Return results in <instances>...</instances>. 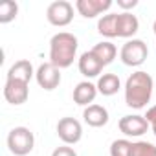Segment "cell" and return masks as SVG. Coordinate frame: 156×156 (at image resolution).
I'll list each match as a JSON object with an SVG mask.
<instances>
[{
    "label": "cell",
    "instance_id": "cell-1",
    "mask_svg": "<svg viewBox=\"0 0 156 156\" xmlns=\"http://www.w3.org/2000/svg\"><path fill=\"white\" fill-rule=\"evenodd\" d=\"M152 88H154V81L151 73L143 70L130 73L129 79L125 81V105L136 110L145 108L147 103H151Z\"/></svg>",
    "mask_w": 156,
    "mask_h": 156
},
{
    "label": "cell",
    "instance_id": "cell-2",
    "mask_svg": "<svg viewBox=\"0 0 156 156\" xmlns=\"http://www.w3.org/2000/svg\"><path fill=\"white\" fill-rule=\"evenodd\" d=\"M77 46H79V41L73 33L68 31L55 33L50 39V62L55 64L59 70L72 66L77 55Z\"/></svg>",
    "mask_w": 156,
    "mask_h": 156
},
{
    "label": "cell",
    "instance_id": "cell-3",
    "mask_svg": "<svg viewBox=\"0 0 156 156\" xmlns=\"http://www.w3.org/2000/svg\"><path fill=\"white\" fill-rule=\"evenodd\" d=\"M35 147V136L28 127H15L8 134V149L15 156H26Z\"/></svg>",
    "mask_w": 156,
    "mask_h": 156
},
{
    "label": "cell",
    "instance_id": "cell-4",
    "mask_svg": "<svg viewBox=\"0 0 156 156\" xmlns=\"http://www.w3.org/2000/svg\"><path fill=\"white\" fill-rule=\"evenodd\" d=\"M147 55H149V48H147V44L141 39H130V41H127L121 46V51H119L121 62L125 66H130V68L141 66L147 61Z\"/></svg>",
    "mask_w": 156,
    "mask_h": 156
},
{
    "label": "cell",
    "instance_id": "cell-5",
    "mask_svg": "<svg viewBox=\"0 0 156 156\" xmlns=\"http://www.w3.org/2000/svg\"><path fill=\"white\" fill-rule=\"evenodd\" d=\"M46 19L55 28H64L73 20V6L66 0H55L46 9Z\"/></svg>",
    "mask_w": 156,
    "mask_h": 156
},
{
    "label": "cell",
    "instance_id": "cell-6",
    "mask_svg": "<svg viewBox=\"0 0 156 156\" xmlns=\"http://www.w3.org/2000/svg\"><path fill=\"white\" fill-rule=\"evenodd\" d=\"M57 136L64 145H75L83 138V125L75 118H61L57 123Z\"/></svg>",
    "mask_w": 156,
    "mask_h": 156
},
{
    "label": "cell",
    "instance_id": "cell-7",
    "mask_svg": "<svg viewBox=\"0 0 156 156\" xmlns=\"http://www.w3.org/2000/svg\"><path fill=\"white\" fill-rule=\"evenodd\" d=\"M35 79H37V85L41 88L51 92V90H55L61 85V70L55 64H51L50 61L42 62L37 68V72H35Z\"/></svg>",
    "mask_w": 156,
    "mask_h": 156
},
{
    "label": "cell",
    "instance_id": "cell-8",
    "mask_svg": "<svg viewBox=\"0 0 156 156\" xmlns=\"http://www.w3.org/2000/svg\"><path fill=\"white\" fill-rule=\"evenodd\" d=\"M119 130L129 136V138H140L143 136L147 130H149V121L145 119V116H140V114H129V116H123L118 123Z\"/></svg>",
    "mask_w": 156,
    "mask_h": 156
},
{
    "label": "cell",
    "instance_id": "cell-9",
    "mask_svg": "<svg viewBox=\"0 0 156 156\" xmlns=\"http://www.w3.org/2000/svg\"><path fill=\"white\" fill-rule=\"evenodd\" d=\"M4 98L8 103L11 105H22L28 101L30 98V85L22 83V81H13V79H6L4 85Z\"/></svg>",
    "mask_w": 156,
    "mask_h": 156
},
{
    "label": "cell",
    "instance_id": "cell-10",
    "mask_svg": "<svg viewBox=\"0 0 156 156\" xmlns=\"http://www.w3.org/2000/svg\"><path fill=\"white\" fill-rule=\"evenodd\" d=\"M112 8V0H77L75 9L85 19H96L98 15L108 11Z\"/></svg>",
    "mask_w": 156,
    "mask_h": 156
},
{
    "label": "cell",
    "instance_id": "cell-11",
    "mask_svg": "<svg viewBox=\"0 0 156 156\" xmlns=\"http://www.w3.org/2000/svg\"><path fill=\"white\" fill-rule=\"evenodd\" d=\"M77 66H79V72L88 77V79H94V77H99V73L103 72L105 64L92 53V51H85L81 53L79 61H77Z\"/></svg>",
    "mask_w": 156,
    "mask_h": 156
},
{
    "label": "cell",
    "instance_id": "cell-12",
    "mask_svg": "<svg viewBox=\"0 0 156 156\" xmlns=\"http://www.w3.org/2000/svg\"><path fill=\"white\" fill-rule=\"evenodd\" d=\"M98 87L90 81H81V83H77V87L73 88V101L77 105H81V107H90L94 105V99L98 96Z\"/></svg>",
    "mask_w": 156,
    "mask_h": 156
},
{
    "label": "cell",
    "instance_id": "cell-13",
    "mask_svg": "<svg viewBox=\"0 0 156 156\" xmlns=\"http://www.w3.org/2000/svg\"><path fill=\"white\" fill-rule=\"evenodd\" d=\"M37 70H33V64L28 61V59H20L17 62L11 64V68L8 70V77L6 79H13V81H22V83H28L31 81V77L35 75Z\"/></svg>",
    "mask_w": 156,
    "mask_h": 156
},
{
    "label": "cell",
    "instance_id": "cell-14",
    "mask_svg": "<svg viewBox=\"0 0 156 156\" xmlns=\"http://www.w3.org/2000/svg\"><path fill=\"white\" fill-rule=\"evenodd\" d=\"M138 30H140V20L136 15H132L129 11L118 13V37L130 39L138 33Z\"/></svg>",
    "mask_w": 156,
    "mask_h": 156
},
{
    "label": "cell",
    "instance_id": "cell-15",
    "mask_svg": "<svg viewBox=\"0 0 156 156\" xmlns=\"http://www.w3.org/2000/svg\"><path fill=\"white\" fill-rule=\"evenodd\" d=\"M83 119L87 125L94 127V129H99V127H105L108 123V110L103 107V105H90L83 110Z\"/></svg>",
    "mask_w": 156,
    "mask_h": 156
},
{
    "label": "cell",
    "instance_id": "cell-16",
    "mask_svg": "<svg viewBox=\"0 0 156 156\" xmlns=\"http://www.w3.org/2000/svg\"><path fill=\"white\" fill-rule=\"evenodd\" d=\"M96 87H98L99 94H103V96H114V94L119 92L121 81H119V77L116 73H103V75H99Z\"/></svg>",
    "mask_w": 156,
    "mask_h": 156
},
{
    "label": "cell",
    "instance_id": "cell-17",
    "mask_svg": "<svg viewBox=\"0 0 156 156\" xmlns=\"http://www.w3.org/2000/svg\"><path fill=\"white\" fill-rule=\"evenodd\" d=\"M98 31H99V35H103L107 39L118 37V13L103 15L98 20Z\"/></svg>",
    "mask_w": 156,
    "mask_h": 156
},
{
    "label": "cell",
    "instance_id": "cell-18",
    "mask_svg": "<svg viewBox=\"0 0 156 156\" xmlns=\"http://www.w3.org/2000/svg\"><path fill=\"white\" fill-rule=\"evenodd\" d=\"M105 66L107 64H110L114 59H116V55H118V48L110 42V41H103V42H98L92 50H90Z\"/></svg>",
    "mask_w": 156,
    "mask_h": 156
},
{
    "label": "cell",
    "instance_id": "cell-19",
    "mask_svg": "<svg viewBox=\"0 0 156 156\" xmlns=\"http://www.w3.org/2000/svg\"><path fill=\"white\" fill-rule=\"evenodd\" d=\"M17 13H19V4L13 2V0H4L0 4V24H8L15 20Z\"/></svg>",
    "mask_w": 156,
    "mask_h": 156
},
{
    "label": "cell",
    "instance_id": "cell-20",
    "mask_svg": "<svg viewBox=\"0 0 156 156\" xmlns=\"http://www.w3.org/2000/svg\"><path fill=\"white\" fill-rule=\"evenodd\" d=\"M130 156H156V145L149 141H132Z\"/></svg>",
    "mask_w": 156,
    "mask_h": 156
},
{
    "label": "cell",
    "instance_id": "cell-21",
    "mask_svg": "<svg viewBox=\"0 0 156 156\" xmlns=\"http://www.w3.org/2000/svg\"><path fill=\"white\" fill-rule=\"evenodd\" d=\"M130 147L132 141L129 140H114L110 145V156H130Z\"/></svg>",
    "mask_w": 156,
    "mask_h": 156
},
{
    "label": "cell",
    "instance_id": "cell-22",
    "mask_svg": "<svg viewBox=\"0 0 156 156\" xmlns=\"http://www.w3.org/2000/svg\"><path fill=\"white\" fill-rule=\"evenodd\" d=\"M51 156H77V152H75L70 145H61V147H57V149L51 152Z\"/></svg>",
    "mask_w": 156,
    "mask_h": 156
},
{
    "label": "cell",
    "instance_id": "cell-23",
    "mask_svg": "<svg viewBox=\"0 0 156 156\" xmlns=\"http://www.w3.org/2000/svg\"><path fill=\"white\" fill-rule=\"evenodd\" d=\"M118 6L121 9H132L138 6V0H118Z\"/></svg>",
    "mask_w": 156,
    "mask_h": 156
},
{
    "label": "cell",
    "instance_id": "cell-24",
    "mask_svg": "<svg viewBox=\"0 0 156 156\" xmlns=\"http://www.w3.org/2000/svg\"><path fill=\"white\" fill-rule=\"evenodd\" d=\"M145 119L149 121V125H151V123H152V121L156 119V105H154V107H149V108H147V114H145Z\"/></svg>",
    "mask_w": 156,
    "mask_h": 156
},
{
    "label": "cell",
    "instance_id": "cell-25",
    "mask_svg": "<svg viewBox=\"0 0 156 156\" xmlns=\"http://www.w3.org/2000/svg\"><path fill=\"white\" fill-rule=\"evenodd\" d=\"M151 127H152V132H154V136H156V119L151 123Z\"/></svg>",
    "mask_w": 156,
    "mask_h": 156
},
{
    "label": "cell",
    "instance_id": "cell-26",
    "mask_svg": "<svg viewBox=\"0 0 156 156\" xmlns=\"http://www.w3.org/2000/svg\"><path fill=\"white\" fill-rule=\"evenodd\" d=\"M152 31H154V35H156V20H154V24H152Z\"/></svg>",
    "mask_w": 156,
    "mask_h": 156
}]
</instances>
